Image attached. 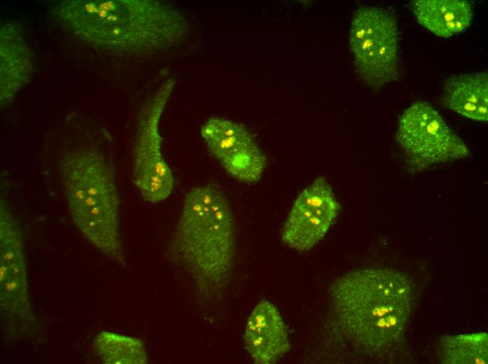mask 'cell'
Returning a JSON list of instances; mask_svg holds the SVG:
<instances>
[{
  "label": "cell",
  "mask_w": 488,
  "mask_h": 364,
  "mask_svg": "<svg viewBox=\"0 0 488 364\" xmlns=\"http://www.w3.org/2000/svg\"><path fill=\"white\" fill-rule=\"evenodd\" d=\"M247 351L259 364L276 363L290 349L287 327L276 306L259 301L250 314L245 330Z\"/></svg>",
  "instance_id": "cell-11"
},
{
  "label": "cell",
  "mask_w": 488,
  "mask_h": 364,
  "mask_svg": "<svg viewBox=\"0 0 488 364\" xmlns=\"http://www.w3.org/2000/svg\"><path fill=\"white\" fill-rule=\"evenodd\" d=\"M349 44L358 73L368 86L379 89L397 80L399 35L392 13L378 7L358 8L352 19Z\"/></svg>",
  "instance_id": "cell-5"
},
{
  "label": "cell",
  "mask_w": 488,
  "mask_h": 364,
  "mask_svg": "<svg viewBox=\"0 0 488 364\" xmlns=\"http://www.w3.org/2000/svg\"><path fill=\"white\" fill-rule=\"evenodd\" d=\"M165 80L144 103L137 121L133 150V180L142 198L150 203L163 201L174 188V177L162 152L159 123L175 87Z\"/></svg>",
  "instance_id": "cell-6"
},
{
  "label": "cell",
  "mask_w": 488,
  "mask_h": 364,
  "mask_svg": "<svg viewBox=\"0 0 488 364\" xmlns=\"http://www.w3.org/2000/svg\"><path fill=\"white\" fill-rule=\"evenodd\" d=\"M93 344L97 355L104 363H147L144 344L137 338L102 331L95 337Z\"/></svg>",
  "instance_id": "cell-16"
},
{
  "label": "cell",
  "mask_w": 488,
  "mask_h": 364,
  "mask_svg": "<svg viewBox=\"0 0 488 364\" xmlns=\"http://www.w3.org/2000/svg\"><path fill=\"white\" fill-rule=\"evenodd\" d=\"M443 105L476 121L488 120L487 72L452 75L447 78L442 94Z\"/></svg>",
  "instance_id": "cell-13"
},
{
  "label": "cell",
  "mask_w": 488,
  "mask_h": 364,
  "mask_svg": "<svg viewBox=\"0 0 488 364\" xmlns=\"http://www.w3.org/2000/svg\"><path fill=\"white\" fill-rule=\"evenodd\" d=\"M411 5L417 21L441 37L463 31L473 18L472 6L465 0H416Z\"/></svg>",
  "instance_id": "cell-14"
},
{
  "label": "cell",
  "mask_w": 488,
  "mask_h": 364,
  "mask_svg": "<svg viewBox=\"0 0 488 364\" xmlns=\"http://www.w3.org/2000/svg\"><path fill=\"white\" fill-rule=\"evenodd\" d=\"M201 136L231 176L245 183H256L261 179L266 158L243 125L226 118L212 117L201 126Z\"/></svg>",
  "instance_id": "cell-9"
},
{
  "label": "cell",
  "mask_w": 488,
  "mask_h": 364,
  "mask_svg": "<svg viewBox=\"0 0 488 364\" xmlns=\"http://www.w3.org/2000/svg\"><path fill=\"white\" fill-rule=\"evenodd\" d=\"M396 139L416 170L470 155L463 141L423 102L414 103L402 113Z\"/></svg>",
  "instance_id": "cell-7"
},
{
  "label": "cell",
  "mask_w": 488,
  "mask_h": 364,
  "mask_svg": "<svg viewBox=\"0 0 488 364\" xmlns=\"http://www.w3.org/2000/svg\"><path fill=\"white\" fill-rule=\"evenodd\" d=\"M339 204L324 177H318L294 201L281 239L288 247L304 252L325 235L337 216Z\"/></svg>",
  "instance_id": "cell-10"
},
{
  "label": "cell",
  "mask_w": 488,
  "mask_h": 364,
  "mask_svg": "<svg viewBox=\"0 0 488 364\" xmlns=\"http://www.w3.org/2000/svg\"><path fill=\"white\" fill-rule=\"evenodd\" d=\"M60 170L75 225L103 254L124 265L120 200L112 165L98 150L79 148L65 155Z\"/></svg>",
  "instance_id": "cell-4"
},
{
  "label": "cell",
  "mask_w": 488,
  "mask_h": 364,
  "mask_svg": "<svg viewBox=\"0 0 488 364\" xmlns=\"http://www.w3.org/2000/svg\"><path fill=\"white\" fill-rule=\"evenodd\" d=\"M20 227L6 203L0 204V304L3 321L11 330L34 325Z\"/></svg>",
  "instance_id": "cell-8"
},
{
  "label": "cell",
  "mask_w": 488,
  "mask_h": 364,
  "mask_svg": "<svg viewBox=\"0 0 488 364\" xmlns=\"http://www.w3.org/2000/svg\"><path fill=\"white\" fill-rule=\"evenodd\" d=\"M53 23L76 39L111 53L144 55L178 46L188 18L156 0H62L48 9Z\"/></svg>",
  "instance_id": "cell-1"
},
{
  "label": "cell",
  "mask_w": 488,
  "mask_h": 364,
  "mask_svg": "<svg viewBox=\"0 0 488 364\" xmlns=\"http://www.w3.org/2000/svg\"><path fill=\"white\" fill-rule=\"evenodd\" d=\"M22 26L7 21L0 31V103H11L18 92L30 80L34 72V59Z\"/></svg>",
  "instance_id": "cell-12"
},
{
  "label": "cell",
  "mask_w": 488,
  "mask_h": 364,
  "mask_svg": "<svg viewBox=\"0 0 488 364\" xmlns=\"http://www.w3.org/2000/svg\"><path fill=\"white\" fill-rule=\"evenodd\" d=\"M437 355L445 364H487L488 335L475 332L443 336L438 342Z\"/></svg>",
  "instance_id": "cell-15"
},
{
  "label": "cell",
  "mask_w": 488,
  "mask_h": 364,
  "mask_svg": "<svg viewBox=\"0 0 488 364\" xmlns=\"http://www.w3.org/2000/svg\"><path fill=\"white\" fill-rule=\"evenodd\" d=\"M235 254L234 220L225 196L210 184L191 188L185 195L168 255L208 294L226 281Z\"/></svg>",
  "instance_id": "cell-3"
},
{
  "label": "cell",
  "mask_w": 488,
  "mask_h": 364,
  "mask_svg": "<svg viewBox=\"0 0 488 364\" xmlns=\"http://www.w3.org/2000/svg\"><path fill=\"white\" fill-rule=\"evenodd\" d=\"M329 293L340 327L362 348L388 350L403 339L412 291L402 273L383 268L353 270L337 279Z\"/></svg>",
  "instance_id": "cell-2"
}]
</instances>
